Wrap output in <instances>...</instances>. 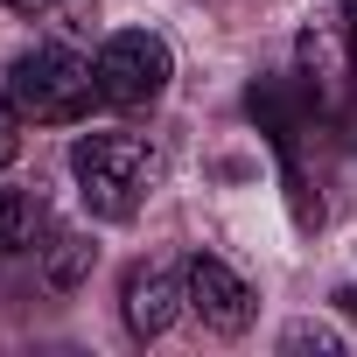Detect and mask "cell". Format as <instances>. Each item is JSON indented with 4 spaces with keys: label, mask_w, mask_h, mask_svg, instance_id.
<instances>
[{
    "label": "cell",
    "mask_w": 357,
    "mask_h": 357,
    "mask_svg": "<svg viewBox=\"0 0 357 357\" xmlns=\"http://www.w3.org/2000/svg\"><path fill=\"white\" fill-rule=\"evenodd\" d=\"M8 91L22 105V119L36 126H77L105 91H98V63H84L77 50L63 43H43V50H22L8 63Z\"/></svg>",
    "instance_id": "cell-1"
},
{
    "label": "cell",
    "mask_w": 357,
    "mask_h": 357,
    "mask_svg": "<svg viewBox=\"0 0 357 357\" xmlns=\"http://www.w3.org/2000/svg\"><path fill=\"white\" fill-rule=\"evenodd\" d=\"M70 175H77V197L98 218H133L154 190V154L133 133H84L70 147Z\"/></svg>",
    "instance_id": "cell-2"
},
{
    "label": "cell",
    "mask_w": 357,
    "mask_h": 357,
    "mask_svg": "<svg viewBox=\"0 0 357 357\" xmlns=\"http://www.w3.org/2000/svg\"><path fill=\"white\" fill-rule=\"evenodd\" d=\"M168 70H175V56L147 29H119L98 50V91H105V105H154L168 91Z\"/></svg>",
    "instance_id": "cell-3"
},
{
    "label": "cell",
    "mask_w": 357,
    "mask_h": 357,
    "mask_svg": "<svg viewBox=\"0 0 357 357\" xmlns=\"http://www.w3.org/2000/svg\"><path fill=\"white\" fill-rule=\"evenodd\" d=\"M183 280H190V308L204 315V329H218V336H238L245 322H252V287L218 259V252H190L183 259Z\"/></svg>",
    "instance_id": "cell-4"
},
{
    "label": "cell",
    "mask_w": 357,
    "mask_h": 357,
    "mask_svg": "<svg viewBox=\"0 0 357 357\" xmlns=\"http://www.w3.org/2000/svg\"><path fill=\"white\" fill-rule=\"evenodd\" d=\"M190 301V280H183V266H168V259H147V266H133L126 273V329L147 343V336H161L168 322H175V308Z\"/></svg>",
    "instance_id": "cell-5"
},
{
    "label": "cell",
    "mask_w": 357,
    "mask_h": 357,
    "mask_svg": "<svg viewBox=\"0 0 357 357\" xmlns=\"http://www.w3.org/2000/svg\"><path fill=\"white\" fill-rule=\"evenodd\" d=\"M43 231V204L29 190H0V252H22Z\"/></svg>",
    "instance_id": "cell-6"
},
{
    "label": "cell",
    "mask_w": 357,
    "mask_h": 357,
    "mask_svg": "<svg viewBox=\"0 0 357 357\" xmlns=\"http://www.w3.org/2000/svg\"><path fill=\"white\" fill-rule=\"evenodd\" d=\"M84 259H91V245H84L77 231H56V245H50V280H56V287H70V280L84 273Z\"/></svg>",
    "instance_id": "cell-7"
},
{
    "label": "cell",
    "mask_w": 357,
    "mask_h": 357,
    "mask_svg": "<svg viewBox=\"0 0 357 357\" xmlns=\"http://www.w3.org/2000/svg\"><path fill=\"white\" fill-rule=\"evenodd\" d=\"M22 154V105H15V91L0 84V168H8Z\"/></svg>",
    "instance_id": "cell-8"
},
{
    "label": "cell",
    "mask_w": 357,
    "mask_h": 357,
    "mask_svg": "<svg viewBox=\"0 0 357 357\" xmlns=\"http://www.w3.org/2000/svg\"><path fill=\"white\" fill-rule=\"evenodd\" d=\"M280 343H287V350H322V357H336V350H343V336H336V329H322V322H294Z\"/></svg>",
    "instance_id": "cell-9"
},
{
    "label": "cell",
    "mask_w": 357,
    "mask_h": 357,
    "mask_svg": "<svg viewBox=\"0 0 357 357\" xmlns=\"http://www.w3.org/2000/svg\"><path fill=\"white\" fill-rule=\"evenodd\" d=\"M336 15H343V43H350V63H357V0H336Z\"/></svg>",
    "instance_id": "cell-10"
},
{
    "label": "cell",
    "mask_w": 357,
    "mask_h": 357,
    "mask_svg": "<svg viewBox=\"0 0 357 357\" xmlns=\"http://www.w3.org/2000/svg\"><path fill=\"white\" fill-rule=\"evenodd\" d=\"M336 308H343V315L357 322V280H350V287H336Z\"/></svg>",
    "instance_id": "cell-11"
},
{
    "label": "cell",
    "mask_w": 357,
    "mask_h": 357,
    "mask_svg": "<svg viewBox=\"0 0 357 357\" xmlns=\"http://www.w3.org/2000/svg\"><path fill=\"white\" fill-rule=\"evenodd\" d=\"M8 8H15V15H50L56 0H8Z\"/></svg>",
    "instance_id": "cell-12"
}]
</instances>
